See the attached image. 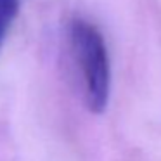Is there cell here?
I'll return each instance as SVG.
<instances>
[{
  "label": "cell",
  "instance_id": "7a4b0ae2",
  "mask_svg": "<svg viewBox=\"0 0 161 161\" xmlns=\"http://www.w3.org/2000/svg\"><path fill=\"white\" fill-rule=\"evenodd\" d=\"M19 12V0H0V47Z\"/></svg>",
  "mask_w": 161,
  "mask_h": 161
},
{
  "label": "cell",
  "instance_id": "6da1fadb",
  "mask_svg": "<svg viewBox=\"0 0 161 161\" xmlns=\"http://www.w3.org/2000/svg\"><path fill=\"white\" fill-rule=\"evenodd\" d=\"M69 38L83 80L85 102L92 113H102L111 94V63L104 36L92 23L75 19Z\"/></svg>",
  "mask_w": 161,
  "mask_h": 161
}]
</instances>
